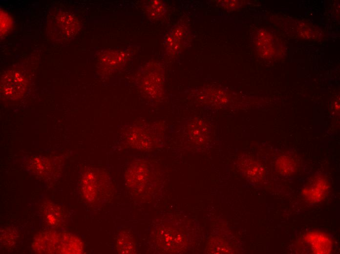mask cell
I'll return each mask as SVG.
<instances>
[{"label": "cell", "instance_id": "ba28073f", "mask_svg": "<svg viewBox=\"0 0 340 254\" xmlns=\"http://www.w3.org/2000/svg\"><path fill=\"white\" fill-rule=\"evenodd\" d=\"M41 211L43 219L48 226L53 227L59 225L62 213L58 206L50 202L44 203Z\"/></svg>", "mask_w": 340, "mask_h": 254}, {"label": "cell", "instance_id": "30bf717a", "mask_svg": "<svg viewBox=\"0 0 340 254\" xmlns=\"http://www.w3.org/2000/svg\"><path fill=\"white\" fill-rule=\"evenodd\" d=\"M257 48L259 54L264 58H269L274 53V46L270 37L263 31L258 33Z\"/></svg>", "mask_w": 340, "mask_h": 254}, {"label": "cell", "instance_id": "7a4b0ae2", "mask_svg": "<svg viewBox=\"0 0 340 254\" xmlns=\"http://www.w3.org/2000/svg\"><path fill=\"white\" fill-rule=\"evenodd\" d=\"M60 234L54 231H48L37 234L32 246L38 254H58L60 252Z\"/></svg>", "mask_w": 340, "mask_h": 254}, {"label": "cell", "instance_id": "7c38bea8", "mask_svg": "<svg viewBox=\"0 0 340 254\" xmlns=\"http://www.w3.org/2000/svg\"><path fill=\"white\" fill-rule=\"evenodd\" d=\"M12 21L10 16L3 11H0V34L2 36L10 30Z\"/></svg>", "mask_w": 340, "mask_h": 254}, {"label": "cell", "instance_id": "9c48e42d", "mask_svg": "<svg viewBox=\"0 0 340 254\" xmlns=\"http://www.w3.org/2000/svg\"><path fill=\"white\" fill-rule=\"evenodd\" d=\"M116 246L119 254L134 253L135 243L132 234L128 231H122L118 237Z\"/></svg>", "mask_w": 340, "mask_h": 254}, {"label": "cell", "instance_id": "52a82bcc", "mask_svg": "<svg viewBox=\"0 0 340 254\" xmlns=\"http://www.w3.org/2000/svg\"><path fill=\"white\" fill-rule=\"evenodd\" d=\"M189 135L197 143H203L210 134L208 125L202 119H195L189 126Z\"/></svg>", "mask_w": 340, "mask_h": 254}, {"label": "cell", "instance_id": "5b68a950", "mask_svg": "<svg viewBox=\"0 0 340 254\" xmlns=\"http://www.w3.org/2000/svg\"><path fill=\"white\" fill-rule=\"evenodd\" d=\"M60 235V254H77L83 252V243L75 235L63 232Z\"/></svg>", "mask_w": 340, "mask_h": 254}, {"label": "cell", "instance_id": "6da1fadb", "mask_svg": "<svg viewBox=\"0 0 340 254\" xmlns=\"http://www.w3.org/2000/svg\"><path fill=\"white\" fill-rule=\"evenodd\" d=\"M25 87V79L22 73L17 70L10 71L1 78V90L6 98H18L23 94Z\"/></svg>", "mask_w": 340, "mask_h": 254}, {"label": "cell", "instance_id": "8992f818", "mask_svg": "<svg viewBox=\"0 0 340 254\" xmlns=\"http://www.w3.org/2000/svg\"><path fill=\"white\" fill-rule=\"evenodd\" d=\"M185 34L184 28L178 26L173 28L168 34L165 42L169 53L174 54L181 49Z\"/></svg>", "mask_w": 340, "mask_h": 254}, {"label": "cell", "instance_id": "3957f363", "mask_svg": "<svg viewBox=\"0 0 340 254\" xmlns=\"http://www.w3.org/2000/svg\"><path fill=\"white\" fill-rule=\"evenodd\" d=\"M97 170H90L86 172L82 180L84 194L89 201L94 202L99 197L101 191L106 188L105 183Z\"/></svg>", "mask_w": 340, "mask_h": 254}, {"label": "cell", "instance_id": "4fadbf2b", "mask_svg": "<svg viewBox=\"0 0 340 254\" xmlns=\"http://www.w3.org/2000/svg\"><path fill=\"white\" fill-rule=\"evenodd\" d=\"M300 30L301 31L299 32V33L301 34L304 38H311L314 33L313 30L311 28L307 26L302 27Z\"/></svg>", "mask_w": 340, "mask_h": 254}, {"label": "cell", "instance_id": "8fae6325", "mask_svg": "<svg viewBox=\"0 0 340 254\" xmlns=\"http://www.w3.org/2000/svg\"><path fill=\"white\" fill-rule=\"evenodd\" d=\"M147 10L148 17L151 20L159 19L163 17L167 11L165 3L158 0L149 2Z\"/></svg>", "mask_w": 340, "mask_h": 254}, {"label": "cell", "instance_id": "277c9868", "mask_svg": "<svg viewBox=\"0 0 340 254\" xmlns=\"http://www.w3.org/2000/svg\"><path fill=\"white\" fill-rule=\"evenodd\" d=\"M126 179L129 186L136 189L145 187L149 179V169L144 162H137L130 166L126 174Z\"/></svg>", "mask_w": 340, "mask_h": 254}]
</instances>
